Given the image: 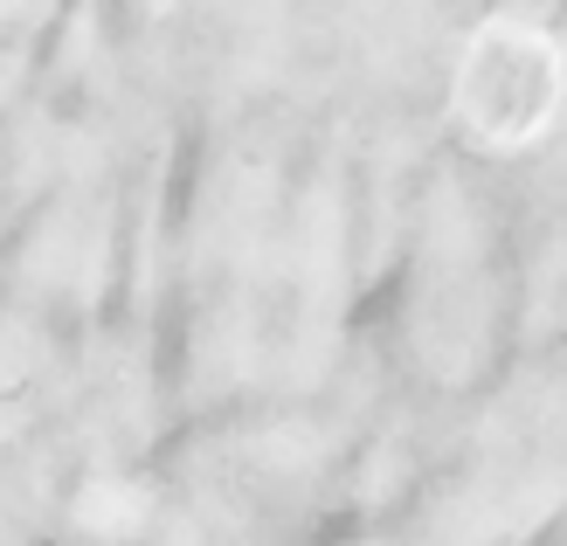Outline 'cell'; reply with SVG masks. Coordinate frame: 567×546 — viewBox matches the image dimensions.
<instances>
[{
  "mask_svg": "<svg viewBox=\"0 0 567 546\" xmlns=\"http://www.w3.org/2000/svg\"><path fill=\"white\" fill-rule=\"evenodd\" d=\"M560 97H567V70L547 49V35H533V28H485L457 70V111L492 146L540 138L554 125Z\"/></svg>",
  "mask_w": 567,
  "mask_h": 546,
  "instance_id": "6da1fadb",
  "label": "cell"
}]
</instances>
